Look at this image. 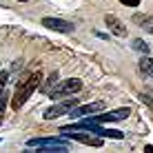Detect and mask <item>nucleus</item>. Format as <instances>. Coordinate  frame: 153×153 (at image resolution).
Listing matches in <instances>:
<instances>
[{
  "label": "nucleus",
  "instance_id": "obj_13",
  "mask_svg": "<svg viewBox=\"0 0 153 153\" xmlns=\"http://www.w3.org/2000/svg\"><path fill=\"white\" fill-rule=\"evenodd\" d=\"M131 45H133V49H138V51H142V53H149V45H146V42L144 40H133V42H131Z\"/></svg>",
  "mask_w": 153,
  "mask_h": 153
},
{
  "label": "nucleus",
  "instance_id": "obj_5",
  "mask_svg": "<svg viewBox=\"0 0 153 153\" xmlns=\"http://www.w3.org/2000/svg\"><path fill=\"white\" fill-rule=\"evenodd\" d=\"M76 102H78L76 98H69L67 102L56 104V107H51V109H47V111H45V118H47V120H53V118H58V115H65V113H69L71 109L76 107Z\"/></svg>",
  "mask_w": 153,
  "mask_h": 153
},
{
  "label": "nucleus",
  "instance_id": "obj_16",
  "mask_svg": "<svg viewBox=\"0 0 153 153\" xmlns=\"http://www.w3.org/2000/svg\"><path fill=\"white\" fill-rule=\"evenodd\" d=\"M122 4H126V7H138L140 4V0H120Z\"/></svg>",
  "mask_w": 153,
  "mask_h": 153
},
{
  "label": "nucleus",
  "instance_id": "obj_9",
  "mask_svg": "<svg viewBox=\"0 0 153 153\" xmlns=\"http://www.w3.org/2000/svg\"><path fill=\"white\" fill-rule=\"evenodd\" d=\"M104 22L109 25V29H111V33L120 36V38H124V36H126V29H124V25L120 22V20L115 18V16H107V18H104Z\"/></svg>",
  "mask_w": 153,
  "mask_h": 153
},
{
  "label": "nucleus",
  "instance_id": "obj_15",
  "mask_svg": "<svg viewBox=\"0 0 153 153\" xmlns=\"http://www.w3.org/2000/svg\"><path fill=\"white\" fill-rule=\"evenodd\" d=\"M140 98H142L144 104H149V107L153 109V96H151V93H140Z\"/></svg>",
  "mask_w": 153,
  "mask_h": 153
},
{
  "label": "nucleus",
  "instance_id": "obj_8",
  "mask_svg": "<svg viewBox=\"0 0 153 153\" xmlns=\"http://www.w3.org/2000/svg\"><path fill=\"white\" fill-rule=\"evenodd\" d=\"M104 107V102H93V104H84V107H78L71 111V118H82V115H89V113H96Z\"/></svg>",
  "mask_w": 153,
  "mask_h": 153
},
{
  "label": "nucleus",
  "instance_id": "obj_2",
  "mask_svg": "<svg viewBox=\"0 0 153 153\" xmlns=\"http://www.w3.org/2000/svg\"><path fill=\"white\" fill-rule=\"evenodd\" d=\"M27 146H42V151H49V153L69 151V144L65 140H58V138H33L27 142Z\"/></svg>",
  "mask_w": 153,
  "mask_h": 153
},
{
  "label": "nucleus",
  "instance_id": "obj_17",
  "mask_svg": "<svg viewBox=\"0 0 153 153\" xmlns=\"http://www.w3.org/2000/svg\"><path fill=\"white\" fill-rule=\"evenodd\" d=\"M144 151H146V153H153V146H151V144H149V146H144Z\"/></svg>",
  "mask_w": 153,
  "mask_h": 153
},
{
  "label": "nucleus",
  "instance_id": "obj_1",
  "mask_svg": "<svg viewBox=\"0 0 153 153\" xmlns=\"http://www.w3.org/2000/svg\"><path fill=\"white\" fill-rule=\"evenodd\" d=\"M40 82H42V73H40V71H36V73H31L29 78L20 80L18 89H16V93H13L11 107H13V109H20V107H22V104L29 100V96H31V93H33L36 89L40 87Z\"/></svg>",
  "mask_w": 153,
  "mask_h": 153
},
{
  "label": "nucleus",
  "instance_id": "obj_7",
  "mask_svg": "<svg viewBox=\"0 0 153 153\" xmlns=\"http://www.w3.org/2000/svg\"><path fill=\"white\" fill-rule=\"evenodd\" d=\"M42 25L49 29H56V31H62V33H71L73 31V25L67 22V20H58V18H42Z\"/></svg>",
  "mask_w": 153,
  "mask_h": 153
},
{
  "label": "nucleus",
  "instance_id": "obj_18",
  "mask_svg": "<svg viewBox=\"0 0 153 153\" xmlns=\"http://www.w3.org/2000/svg\"><path fill=\"white\" fill-rule=\"evenodd\" d=\"M18 2H27V0H18Z\"/></svg>",
  "mask_w": 153,
  "mask_h": 153
},
{
  "label": "nucleus",
  "instance_id": "obj_14",
  "mask_svg": "<svg viewBox=\"0 0 153 153\" xmlns=\"http://www.w3.org/2000/svg\"><path fill=\"white\" fill-rule=\"evenodd\" d=\"M7 78H9V73H7V71H0V98H2V93H4V84H7Z\"/></svg>",
  "mask_w": 153,
  "mask_h": 153
},
{
  "label": "nucleus",
  "instance_id": "obj_6",
  "mask_svg": "<svg viewBox=\"0 0 153 153\" xmlns=\"http://www.w3.org/2000/svg\"><path fill=\"white\" fill-rule=\"evenodd\" d=\"M65 135H69L71 140L76 142H82V144H89V146H102V135H89V133H76V131H67Z\"/></svg>",
  "mask_w": 153,
  "mask_h": 153
},
{
  "label": "nucleus",
  "instance_id": "obj_10",
  "mask_svg": "<svg viewBox=\"0 0 153 153\" xmlns=\"http://www.w3.org/2000/svg\"><path fill=\"white\" fill-rule=\"evenodd\" d=\"M140 71H142V76L153 78V58H142L140 60Z\"/></svg>",
  "mask_w": 153,
  "mask_h": 153
},
{
  "label": "nucleus",
  "instance_id": "obj_11",
  "mask_svg": "<svg viewBox=\"0 0 153 153\" xmlns=\"http://www.w3.org/2000/svg\"><path fill=\"white\" fill-rule=\"evenodd\" d=\"M133 22L142 25L149 33H153V20H151V18H146V16H133Z\"/></svg>",
  "mask_w": 153,
  "mask_h": 153
},
{
  "label": "nucleus",
  "instance_id": "obj_12",
  "mask_svg": "<svg viewBox=\"0 0 153 153\" xmlns=\"http://www.w3.org/2000/svg\"><path fill=\"white\" fill-rule=\"evenodd\" d=\"M56 80H58V73H51V76H49V80H45V82H42V91H45V93H49L51 91V87H53V84H56Z\"/></svg>",
  "mask_w": 153,
  "mask_h": 153
},
{
  "label": "nucleus",
  "instance_id": "obj_4",
  "mask_svg": "<svg viewBox=\"0 0 153 153\" xmlns=\"http://www.w3.org/2000/svg\"><path fill=\"white\" fill-rule=\"evenodd\" d=\"M129 115H131L129 109H115V111H109L104 115H96V118H91V122H98V124H102V122H120V120H126Z\"/></svg>",
  "mask_w": 153,
  "mask_h": 153
},
{
  "label": "nucleus",
  "instance_id": "obj_3",
  "mask_svg": "<svg viewBox=\"0 0 153 153\" xmlns=\"http://www.w3.org/2000/svg\"><path fill=\"white\" fill-rule=\"evenodd\" d=\"M82 89V82L78 80V78H71V80H65L60 84L58 89H53V91H49V98L51 100H60L62 96H69V93H76Z\"/></svg>",
  "mask_w": 153,
  "mask_h": 153
}]
</instances>
